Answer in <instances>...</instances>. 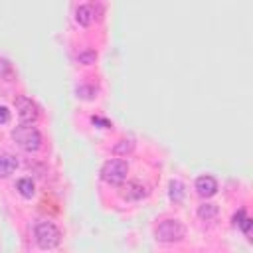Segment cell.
<instances>
[{"instance_id":"cell-1","label":"cell","mask_w":253,"mask_h":253,"mask_svg":"<svg viewBox=\"0 0 253 253\" xmlns=\"http://www.w3.org/2000/svg\"><path fill=\"white\" fill-rule=\"evenodd\" d=\"M12 140L26 152H36L42 146V134L32 123H22L12 130Z\"/></svg>"},{"instance_id":"cell-2","label":"cell","mask_w":253,"mask_h":253,"mask_svg":"<svg viewBox=\"0 0 253 253\" xmlns=\"http://www.w3.org/2000/svg\"><path fill=\"white\" fill-rule=\"evenodd\" d=\"M154 235H156V239L160 243H176V241H182L184 239L186 227L178 219H162L156 225Z\"/></svg>"},{"instance_id":"cell-3","label":"cell","mask_w":253,"mask_h":253,"mask_svg":"<svg viewBox=\"0 0 253 253\" xmlns=\"http://www.w3.org/2000/svg\"><path fill=\"white\" fill-rule=\"evenodd\" d=\"M126 174H128V166L121 158H111L101 166V178L113 186H121L126 180Z\"/></svg>"},{"instance_id":"cell-4","label":"cell","mask_w":253,"mask_h":253,"mask_svg":"<svg viewBox=\"0 0 253 253\" xmlns=\"http://www.w3.org/2000/svg\"><path fill=\"white\" fill-rule=\"evenodd\" d=\"M61 241V231L51 221H40L36 225V243L42 249H53Z\"/></svg>"},{"instance_id":"cell-5","label":"cell","mask_w":253,"mask_h":253,"mask_svg":"<svg viewBox=\"0 0 253 253\" xmlns=\"http://www.w3.org/2000/svg\"><path fill=\"white\" fill-rule=\"evenodd\" d=\"M14 107H16V113H18L22 123H36L38 117H40V109H38V105L30 97L18 95L14 99Z\"/></svg>"},{"instance_id":"cell-6","label":"cell","mask_w":253,"mask_h":253,"mask_svg":"<svg viewBox=\"0 0 253 253\" xmlns=\"http://www.w3.org/2000/svg\"><path fill=\"white\" fill-rule=\"evenodd\" d=\"M196 190H198V194H200L202 198H210V196H213V194L217 192V182H215L213 176L204 174V176H200V178L196 180Z\"/></svg>"},{"instance_id":"cell-7","label":"cell","mask_w":253,"mask_h":253,"mask_svg":"<svg viewBox=\"0 0 253 253\" xmlns=\"http://www.w3.org/2000/svg\"><path fill=\"white\" fill-rule=\"evenodd\" d=\"M123 184H125V182H123ZM146 194H148V190H146L142 184H138V182H126V184L123 186V192H121V196H123L125 200H142Z\"/></svg>"},{"instance_id":"cell-8","label":"cell","mask_w":253,"mask_h":253,"mask_svg":"<svg viewBox=\"0 0 253 253\" xmlns=\"http://www.w3.org/2000/svg\"><path fill=\"white\" fill-rule=\"evenodd\" d=\"M18 166V160L8 154V152H0V178H8L10 174H14Z\"/></svg>"},{"instance_id":"cell-9","label":"cell","mask_w":253,"mask_h":253,"mask_svg":"<svg viewBox=\"0 0 253 253\" xmlns=\"http://www.w3.org/2000/svg\"><path fill=\"white\" fill-rule=\"evenodd\" d=\"M75 20L81 26H91L95 22V8L89 6V4L87 6H79L77 12H75Z\"/></svg>"},{"instance_id":"cell-10","label":"cell","mask_w":253,"mask_h":253,"mask_svg":"<svg viewBox=\"0 0 253 253\" xmlns=\"http://www.w3.org/2000/svg\"><path fill=\"white\" fill-rule=\"evenodd\" d=\"M168 196H170V200H172V202L180 204V202L184 200V196H186L184 184H182L180 180H170V184H168Z\"/></svg>"},{"instance_id":"cell-11","label":"cell","mask_w":253,"mask_h":253,"mask_svg":"<svg viewBox=\"0 0 253 253\" xmlns=\"http://www.w3.org/2000/svg\"><path fill=\"white\" fill-rule=\"evenodd\" d=\"M16 190H18V194H20L22 198H32V196L36 194V186H34L32 178H20V180L16 182Z\"/></svg>"},{"instance_id":"cell-12","label":"cell","mask_w":253,"mask_h":253,"mask_svg":"<svg viewBox=\"0 0 253 253\" xmlns=\"http://www.w3.org/2000/svg\"><path fill=\"white\" fill-rule=\"evenodd\" d=\"M132 150H134V140H132V138H121V140H117L115 146H113V152L119 154V156H126V154H130Z\"/></svg>"},{"instance_id":"cell-13","label":"cell","mask_w":253,"mask_h":253,"mask_svg":"<svg viewBox=\"0 0 253 253\" xmlns=\"http://www.w3.org/2000/svg\"><path fill=\"white\" fill-rule=\"evenodd\" d=\"M217 215V206L215 204H210V202H204L198 206V217L208 221V219H213Z\"/></svg>"},{"instance_id":"cell-14","label":"cell","mask_w":253,"mask_h":253,"mask_svg":"<svg viewBox=\"0 0 253 253\" xmlns=\"http://www.w3.org/2000/svg\"><path fill=\"white\" fill-rule=\"evenodd\" d=\"M95 59H97V51H95V49H91V47L83 49V51L77 55V61H79V63H83V65H91V63H95Z\"/></svg>"},{"instance_id":"cell-15","label":"cell","mask_w":253,"mask_h":253,"mask_svg":"<svg viewBox=\"0 0 253 253\" xmlns=\"http://www.w3.org/2000/svg\"><path fill=\"white\" fill-rule=\"evenodd\" d=\"M10 121V111L6 107H0V125H6Z\"/></svg>"},{"instance_id":"cell-16","label":"cell","mask_w":253,"mask_h":253,"mask_svg":"<svg viewBox=\"0 0 253 253\" xmlns=\"http://www.w3.org/2000/svg\"><path fill=\"white\" fill-rule=\"evenodd\" d=\"M91 121H93L95 125H101L103 128H109V126H111V123H109V121H105V119H99V117H93Z\"/></svg>"},{"instance_id":"cell-17","label":"cell","mask_w":253,"mask_h":253,"mask_svg":"<svg viewBox=\"0 0 253 253\" xmlns=\"http://www.w3.org/2000/svg\"><path fill=\"white\" fill-rule=\"evenodd\" d=\"M243 217H245V211L241 210L239 213H235V215H233V225H239V223L243 221Z\"/></svg>"},{"instance_id":"cell-18","label":"cell","mask_w":253,"mask_h":253,"mask_svg":"<svg viewBox=\"0 0 253 253\" xmlns=\"http://www.w3.org/2000/svg\"><path fill=\"white\" fill-rule=\"evenodd\" d=\"M77 93H79V95H81V93H87V89H85V87H79ZM89 93H91V95H85V99H93V91H89Z\"/></svg>"}]
</instances>
